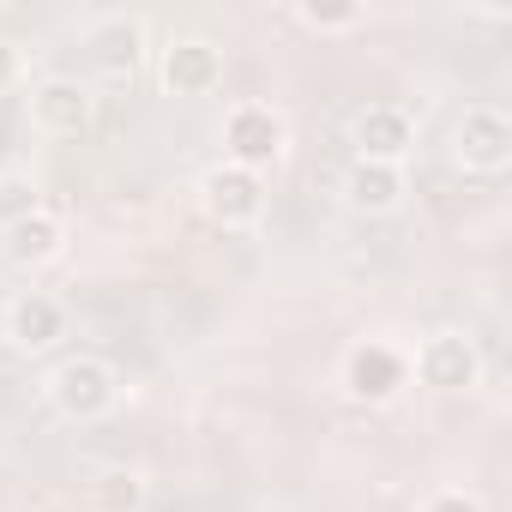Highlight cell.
Returning a JSON list of instances; mask_svg holds the SVG:
<instances>
[{"label": "cell", "mask_w": 512, "mask_h": 512, "mask_svg": "<svg viewBox=\"0 0 512 512\" xmlns=\"http://www.w3.org/2000/svg\"><path fill=\"white\" fill-rule=\"evenodd\" d=\"M49 404H55L67 422H103V416L121 404V374H115L103 356H67V362H55V374H49Z\"/></svg>", "instance_id": "1"}, {"label": "cell", "mask_w": 512, "mask_h": 512, "mask_svg": "<svg viewBox=\"0 0 512 512\" xmlns=\"http://www.w3.org/2000/svg\"><path fill=\"white\" fill-rule=\"evenodd\" d=\"M284 145H290V127L272 103H235L223 115V163H235V169L260 175L284 157Z\"/></svg>", "instance_id": "2"}, {"label": "cell", "mask_w": 512, "mask_h": 512, "mask_svg": "<svg viewBox=\"0 0 512 512\" xmlns=\"http://www.w3.org/2000/svg\"><path fill=\"white\" fill-rule=\"evenodd\" d=\"M452 157L464 175H500L512 163V115L494 103H470L452 127Z\"/></svg>", "instance_id": "3"}, {"label": "cell", "mask_w": 512, "mask_h": 512, "mask_svg": "<svg viewBox=\"0 0 512 512\" xmlns=\"http://www.w3.org/2000/svg\"><path fill=\"white\" fill-rule=\"evenodd\" d=\"M199 205L217 229H253L266 217V181L253 169H235V163H211L199 175Z\"/></svg>", "instance_id": "4"}, {"label": "cell", "mask_w": 512, "mask_h": 512, "mask_svg": "<svg viewBox=\"0 0 512 512\" xmlns=\"http://www.w3.org/2000/svg\"><path fill=\"white\" fill-rule=\"evenodd\" d=\"M25 109H31V127H37L43 139H79V133L91 127V115H97V97H91L85 79L55 73V79H37V85H31Z\"/></svg>", "instance_id": "5"}, {"label": "cell", "mask_w": 512, "mask_h": 512, "mask_svg": "<svg viewBox=\"0 0 512 512\" xmlns=\"http://www.w3.org/2000/svg\"><path fill=\"white\" fill-rule=\"evenodd\" d=\"M404 386H410V356H404V350L368 338V344H356V350L344 356V392H350L356 404H392Z\"/></svg>", "instance_id": "6"}, {"label": "cell", "mask_w": 512, "mask_h": 512, "mask_svg": "<svg viewBox=\"0 0 512 512\" xmlns=\"http://www.w3.org/2000/svg\"><path fill=\"white\" fill-rule=\"evenodd\" d=\"M350 145L362 163H398L416 151V115L404 103H368L356 121H350Z\"/></svg>", "instance_id": "7"}, {"label": "cell", "mask_w": 512, "mask_h": 512, "mask_svg": "<svg viewBox=\"0 0 512 512\" xmlns=\"http://www.w3.org/2000/svg\"><path fill=\"white\" fill-rule=\"evenodd\" d=\"M85 61H91V73H97V79L127 85V79L139 73V61H145V25H139V19H127V13L97 19V25L85 31Z\"/></svg>", "instance_id": "8"}, {"label": "cell", "mask_w": 512, "mask_h": 512, "mask_svg": "<svg viewBox=\"0 0 512 512\" xmlns=\"http://www.w3.org/2000/svg\"><path fill=\"white\" fill-rule=\"evenodd\" d=\"M0 332H7L13 350L43 356V350H55V344L67 338V308H61L55 296H43V290H19V296L7 302V314H0Z\"/></svg>", "instance_id": "9"}, {"label": "cell", "mask_w": 512, "mask_h": 512, "mask_svg": "<svg viewBox=\"0 0 512 512\" xmlns=\"http://www.w3.org/2000/svg\"><path fill=\"white\" fill-rule=\"evenodd\" d=\"M223 85V49L211 37H175L163 49V91L169 97H211Z\"/></svg>", "instance_id": "10"}, {"label": "cell", "mask_w": 512, "mask_h": 512, "mask_svg": "<svg viewBox=\"0 0 512 512\" xmlns=\"http://www.w3.org/2000/svg\"><path fill=\"white\" fill-rule=\"evenodd\" d=\"M482 374V356L464 332H434L422 350H416V380L434 386V392H470Z\"/></svg>", "instance_id": "11"}, {"label": "cell", "mask_w": 512, "mask_h": 512, "mask_svg": "<svg viewBox=\"0 0 512 512\" xmlns=\"http://www.w3.org/2000/svg\"><path fill=\"white\" fill-rule=\"evenodd\" d=\"M404 193H410V175L398 163H362L356 157L344 169V205L362 211V217H392L404 205Z\"/></svg>", "instance_id": "12"}, {"label": "cell", "mask_w": 512, "mask_h": 512, "mask_svg": "<svg viewBox=\"0 0 512 512\" xmlns=\"http://www.w3.org/2000/svg\"><path fill=\"white\" fill-rule=\"evenodd\" d=\"M61 247H67V223H61L49 205H43L37 217L13 223V229H0V260L19 266V272H37V266L61 260Z\"/></svg>", "instance_id": "13"}, {"label": "cell", "mask_w": 512, "mask_h": 512, "mask_svg": "<svg viewBox=\"0 0 512 512\" xmlns=\"http://www.w3.org/2000/svg\"><path fill=\"white\" fill-rule=\"evenodd\" d=\"M139 500H145L139 470H103L91 482V512H139Z\"/></svg>", "instance_id": "14"}, {"label": "cell", "mask_w": 512, "mask_h": 512, "mask_svg": "<svg viewBox=\"0 0 512 512\" xmlns=\"http://www.w3.org/2000/svg\"><path fill=\"white\" fill-rule=\"evenodd\" d=\"M43 211V187L25 175V169H7L0 175V229H13V223H25V217H37Z\"/></svg>", "instance_id": "15"}, {"label": "cell", "mask_w": 512, "mask_h": 512, "mask_svg": "<svg viewBox=\"0 0 512 512\" xmlns=\"http://www.w3.org/2000/svg\"><path fill=\"white\" fill-rule=\"evenodd\" d=\"M296 19L308 31H350V25H362V0H302Z\"/></svg>", "instance_id": "16"}, {"label": "cell", "mask_w": 512, "mask_h": 512, "mask_svg": "<svg viewBox=\"0 0 512 512\" xmlns=\"http://www.w3.org/2000/svg\"><path fill=\"white\" fill-rule=\"evenodd\" d=\"M416 512H482V500H476V494H464V488H440V494H428Z\"/></svg>", "instance_id": "17"}, {"label": "cell", "mask_w": 512, "mask_h": 512, "mask_svg": "<svg viewBox=\"0 0 512 512\" xmlns=\"http://www.w3.org/2000/svg\"><path fill=\"white\" fill-rule=\"evenodd\" d=\"M13 79H19V49H13L7 37H0V91H7Z\"/></svg>", "instance_id": "18"}]
</instances>
